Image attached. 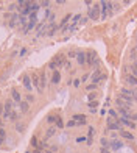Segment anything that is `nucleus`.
<instances>
[{"mask_svg":"<svg viewBox=\"0 0 137 153\" xmlns=\"http://www.w3.org/2000/svg\"><path fill=\"white\" fill-rule=\"evenodd\" d=\"M100 144H101L103 149H108V147H109V141L106 139V138H101V139H100Z\"/></svg>","mask_w":137,"mask_h":153,"instance_id":"18","label":"nucleus"},{"mask_svg":"<svg viewBox=\"0 0 137 153\" xmlns=\"http://www.w3.org/2000/svg\"><path fill=\"white\" fill-rule=\"evenodd\" d=\"M87 78H89V75L86 74V75H84V76H83V78H81V81H87Z\"/></svg>","mask_w":137,"mask_h":153,"instance_id":"36","label":"nucleus"},{"mask_svg":"<svg viewBox=\"0 0 137 153\" xmlns=\"http://www.w3.org/2000/svg\"><path fill=\"white\" fill-rule=\"evenodd\" d=\"M129 120H137V113H131V116H129Z\"/></svg>","mask_w":137,"mask_h":153,"instance_id":"26","label":"nucleus"},{"mask_svg":"<svg viewBox=\"0 0 137 153\" xmlns=\"http://www.w3.org/2000/svg\"><path fill=\"white\" fill-rule=\"evenodd\" d=\"M75 125H76V123H75V122H73V120H70V122H69V123H67V127H75Z\"/></svg>","mask_w":137,"mask_h":153,"instance_id":"31","label":"nucleus"},{"mask_svg":"<svg viewBox=\"0 0 137 153\" xmlns=\"http://www.w3.org/2000/svg\"><path fill=\"white\" fill-rule=\"evenodd\" d=\"M86 142H87V145H92V138H87Z\"/></svg>","mask_w":137,"mask_h":153,"instance_id":"32","label":"nucleus"},{"mask_svg":"<svg viewBox=\"0 0 137 153\" xmlns=\"http://www.w3.org/2000/svg\"><path fill=\"white\" fill-rule=\"evenodd\" d=\"M125 83H128L129 86H137V76H134L133 74H126L125 75Z\"/></svg>","mask_w":137,"mask_h":153,"instance_id":"3","label":"nucleus"},{"mask_svg":"<svg viewBox=\"0 0 137 153\" xmlns=\"http://www.w3.org/2000/svg\"><path fill=\"white\" fill-rule=\"evenodd\" d=\"M69 56H70V58H75L76 53H75V52H69Z\"/></svg>","mask_w":137,"mask_h":153,"instance_id":"33","label":"nucleus"},{"mask_svg":"<svg viewBox=\"0 0 137 153\" xmlns=\"http://www.w3.org/2000/svg\"><path fill=\"white\" fill-rule=\"evenodd\" d=\"M16 6H17V5H16V3H13V5H11V6H9V9L13 11V9H16Z\"/></svg>","mask_w":137,"mask_h":153,"instance_id":"39","label":"nucleus"},{"mask_svg":"<svg viewBox=\"0 0 137 153\" xmlns=\"http://www.w3.org/2000/svg\"><path fill=\"white\" fill-rule=\"evenodd\" d=\"M100 152H101V153H109V150H108V149H103V147L100 149Z\"/></svg>","mask_w":137,"mask_h":153,"instance_id":"34","label":"nucleus"},{"mask_svg":"<svg viewBox=\"0 0 137 153\" xmlns=\"http://www.w3.org/2000/svg\"><path fill=\"white\" fill-rule=\"evenodd\" d=\"M109 147L114 152H117V150H120L122 147H123V144H122V141H117V139H112L111 142H109Z\"/></svg>","mask_w":137,"mask_h":153,"instance_id":"6","label":"nucleus"},{"mask_svg":"<svg viewBox=\"0 0 137 153\" xmlns=\"http://www.w3.org/2000/svg\"><path fill=\"white\" fill-rule=\"evenodd\" d=\"M19 106H20V111H22V113H28L30 105H28L27 102H20V103H19Z\"/></svg>","mask_w":137,"mask_h":153,"instance_id":"15","label":"nucleus"},{"mask_svg":"<svg viewBox=\"0 0 137 153\" xmlns=\"http://www.w3.org/2000/svg\"><path fill=\"white\" fill-rule=\"evenodd\" d=\"M59 80H61V74H59V70H55V72H53V76H51V83L58 84Z\"/></svg>","mask_w":137,"mask_h":153,"instance_id":"13","label":"nucleus"},{"mask_svg":"<svg viewBox=\"0 0 137 153\" xmlns=\"http://www.w3.org/2000/svg\"><path fill=\"white\" fill-rule=\"evenodd\" d=\"M23 86H25L27 89H31V87H33L31 80H30V75H25V76H23Z\"/></svg>","mask_w":137,"mask_h":153,"instance_id":"14","label":"nucleus"},{"mask_svg":"<svg viewBox=\"0 0 137 153\" xmlns=\"http://www.w3.org/2000/svg\"><path fill=\"white\" fill-rule=\"evenodd\" d=\"M39 80H41V87H42V91H44L45 87H47V84H48V83H47V76H45L44 72L39 74Z\"/></svg>","mask_w":137,"mask_h":153,"instance_id":"11","label":"nucleus"},{"mask_svg":"<svg viewBox=\"0 0 137 153\" xmlns=\"http://www.w3.org/2000/svg\"><path fill=\"white\" fill-rule=\"evenodd\" d=\"M76 63L81 64V66L87 63V55L84 53V52H78V53H76Z\"/></svg>","mask_w":137,"mask_h":153,"instance_id":"5","label":"nucleus"},{"mask_svg":"<svg viewBox=\"0 0 137 153\" xmlns=\"http://www.w3.org/2000/svg\"><path fill=\"white\" fill-rule=\"evenodd\" d=\"M95 97H97V94H93V92H92V94H89V97H87V98H89V102H93Z\"/></svg>","mask_w":137,"mask_h":153,"instance_id":"25","label":"nucleus"},{"mask_svg":"<svg viewBox=\"0 0 137 153\" xmlns=\"http://www.w3.org/2000/svg\"><path fill=\"white\" fill-rule=\"evenodd\" d=\"M33 86L36 87L39 92H42V87H41V80H39V75H38V74L33 75Z\"/></svg>","mask_w":137,"mask_h":153,"instance_id":"9","label":"nucleus"},{"mask_svg":"<svg viewBox=\"0 0 137 153\" xmlns=\"http://www.w3.org/2000/svg\"><path fill=\"white\" fill-rule=\"evenodd\" d=\"M27 100H28V102H33V100H34V97L31 95V94H28V95H27Z\"/></svg>","mask_w":137,"mask_h":153,"instance_id":"28","label":"nucleus"},{"mask_svg":"<svg viewBox=\"0 0 137 153\" xmlns=\"http://www.w3.org/2000/svg\"><path fill=\"white\" fill-rule=\"evenodd\" d=\"M87 131H89V133H87V134H89V138H92L93 134H95V128L89 125V127H87Z\"/></svg>","mask_w":137,"mask_h":153,"instance_id":"20","label":"nucleus"},{"mask_svg":"<svg viewBox=\"0 0 137 153\" xmlns=\"http://www.w3.org/2000/svg\"><path fill=\"white\" fill-rule=\"evenodd\" d=\"M122 92V95H128V97H133L136 102H137V94L134 92V91H131V89H128V87H123V89L120 91Z\"/></svg>","mask_w":137,"mask_h":153,"instance_id":"8","label":"nucleus"},{"mask_svg":"<svg viewBox=\"0 0 137 153\" xmlns=\"http://www.w3.org/2000/svg\"><path fill=\"white\" fill-rule=\"evenodd\" d=\"M56 125H58L59 128H62V127H64V122H62L61 117H58V119H56Z\"/></svg>","mask_w":137,"mask_h":153,"instance_id":"24","label":"nucleus"},{"mask_svg":"<svg viewBox=\"0 0 137 153\" xmlns=\"http://www.w3.org/2000/svg\"><path fill=\"white\" fill-rule=\"evenodd\" d=\"M95 87H97V84H93V83H92V84H89V86L86 87V89H87V91H93Z\"/></svg>","mask_w":137,"mask_h":153,"instance_id":"27","label":"nucleus"},{"mask_svg":"<svg viewBox=\"0 0 137 153\" xmlns=\"http://www.w3.org/2000/svg\"><path fill=\"white\" fill-rule=\"evenodd\" d=\"M100 11H101L100 5H93V6L89 8V11H87V17H89V19H92V20H97L98 17H100Z\"/></svg>","mask_w":137,"mask_h":153,"instance_id":"1","label":"nucleus"},{"mask_svg":"<svg viewBox=\"0 0 137 153\" xmlns=\"http://www.w3.org/2000/svg\"><path fill=\"white\" fill-rule=\"evenodd\" d=\"M55 133H56V128H55V127H51V128H48V130L45 131V138H51V136H55Z\"/></svg>","mask_w":137,"mask_h":153,"instance_id":"17","label":"nucleus"},{"mask_svg":"<svg viewBox=\"0 0 137 153\" xmlns=\"http://www.w3.org/2000/svg\"><path fill=\"white\" fill-rule=\"evenodd\" d=\"M109 116H111V119H118V116H117V111H114V109H109Z\"/></svg>","mask_w":137,"mask_h":153,"instance_id":"19","label":"nucleus"},{"mask_svg":"<svg viewBox=\"0 0 137 153\" xmlns=\"http://www.w3.org/2000/svg\"><path fill=\"white\" fill-rule=\"evenodd\" d=\"M133 52H134V53H137V45L134 47V50H133Z\"/></svg>","mask_w":137,"mask_h":153,"instance_id":"42","label":"nucleus"},{"mask_svg":"<svg viewBox=\"0 0 137 153\" xmlns=\"http://www.w3.org/2000/svg\"><path fill=\"white\" fill-rule=\"evenodd\" d=\"M56 3H58V5H64L65 2H64V0H56Z\"/></svg>","mask_w":137,"mask_h":153,"instance_id":"38","label":"nucleus"},{"mask_svg":"<svg viewBox=\"0 0 137 153\" xmlns=\"http://www.w3.org/2000/svg\"><path fill=\"white\" fill-rule=\"evenodd\" d=\"M120 123L117 120H112V119H108V130H120Z\"/></svg>","mask_w":137,"mask_h":153,"instance_id":"7","label":"nucleus"},{"mask_svg":"<svg viewBox=\"0 0 137 153\" xmlns=\"http://www.w3.org/2000/svg\"><path fill=\"white\" fill-rule=\"evenodd\" d=\"M48 67H50V69H56L58 66H56V64H55V63H53V61H51V63L48 64Z\"/></svg>","mask_w":137,"mask_h":153,"instance_id":"29","label":"nucleus"},{"mask_svg":"<svg viewBox=\"0 0 137 153\" xmlns=\"http://www.w3.org/2000/svg\"><path fill=\"white\" fill-rule=\"evenodd\" d=\"M22 128H23V127H22V123H17V130L22 131Z\"/></svg>","mask_w":137,"mask_h":153,"instance_id":"37","label":"nucleus"},{"mask_svg":"<svg viewBox=\"0 0 137 153\" xmlns=\"http://www.w3.org/2000/svg\"><path fill=\"white\" fill-rule=\"evenodd\" d=\"M72 120L76 123V125H86V120H87V117L84 116V114H75L73 117H72Z\"/></svg>","mask_w":137,"mask_h":153,"instance_id":"2","label":"nucleus"},{"mask_svg":"<svg viewBox=\"0 0 137 153\" xmlns=\"http://www.w3.org/2000/svg\"><path fill=\"white\" fill-rule=\"evenodd\" d=\"M117 122L120 123V125H126V127H129V128H133V130L137 127V125H136V122H131L129 119H123V117H118Z\"/></svg>","mask_w":137,"mask_h":153,"instance_id":"4","label":"nucleus"},{"mask_svg":"<svg viewBox=\"0 0 137 153\" xmlns=\"http://www.w3.org/2000/svg\"><path fill=\"white\" fill-rule=\"evenodd\" d=\"M0 125H2V120H0Z\"/></svg>","mask_w":137,"mask_h":153,"instance_id":"43","label":"nucleus"},{"mask_svg":"<svg viewBox=\"0 0 137 153\" xmlns=\"http://www.w3.org/2000/svg\"><path fill=\"white\" fill-rule=\"evenodd\" d=\"M3 111H5V109H3V106H2V105H0V114H2Z\"/></svg>","mask_w":137,"mask_h":153,"instance_id":"41","label":"nucleus"},{"mask_svg":"<svg viewBox=\"0 0 137 153\" xmlns=\"http://www.w3.org/2000/svg\"><path fill=\"white\" fill-rule=\"evenodd\" d=\"M5 134H6V131L3 130V128H0V144H3V139H5Z\"/></svg>","mask_w":137,"mask_h":153,"instance_id":"22","label":"nucleus"},{"mask_svg":"<svg viewBox=\"0 0 137 153\" xmlns=\"http://www.w3.org/2000/svg\"><path fill=\"white\" fill-rule=\"evenodd\" d=\"M120 134H122V138L128 139V141H134V139H136V138H134V134H133V133H129V131H126V130H122Z\"/></svg>","mask_w":137,"mask_h":153,"instance_id":"12","label":"nucleus"},{"mask_svg":"<svg viewBox=\"0 0 137 153\" xmlns=\"http://www.w3.org/2000/svg\"><path fill=\"white\" fill-rule=\"evenodd\" d=\"M133 66H134V69H137V60H134V61H133Z\"/></svg>","mask_w":137,"mask_h":153,"instance_id":"40","label":"nucleus"},{"mask_svg":"<svg viewBox=\"0 0 137 153\" xmlns=\"http://www.w3.org/2000/svg\"><path fill=\"white\" fill-rule=\"evenodd\" d=\"M87 64H91V66H97L98 64V58L95 53H91V56H87Z\"/></svg>","mask_w":137,"mask_h":153,"instance_id":"10","label":"nucleus"},{"mask_svg":"<svg viewBox=\"0 0 137 153\" xmlns=\"http://www.w3.org/2000/svg\"><path fill=\"white\" fill-rule=\"evenodd\" d=\"M11 95H13V100H14V102H22V100H20V94L19 92H17L16 89H13V92H11Z\"/></svg>","mask_w":137,"mask_h":153,"instance_id":"16","label":"nucleus"},{"mask_svg":"<svg viewBox=\"0 0 137 153\" xmlns=\"http://www.w3.org/2000/svg\"><path fill=\"white\" fill-rule=\"evenodd\" d=\"M72 19H73V20H72V25L75 27L76 23H78V20L81 19V16H80V14H76V16H73V17H72Z\"/></svg>","mask_w":137,"mask_h":153,"instance_id":"21","label":"nucleus"},{"mask_svg":"<svg viewBox=\"0 0 137 153\" xmlns=\"http://www.w3.org/2000/svg\"><path fill=\"white\" fill-rule=\"evenodd\" d=\"M56 119H58V116H48V117H47V122L53 123V122H56Z\"/></svg>","mask_w":137,"mask_h":153,"instance_id":"23","label":"nucleus"},{"mask_svg":"<svg viewBox=\"0 0 137 153\" xmlns=\"http://www.w3.org/2000/svg\"><path fill=\"white\" fill-rule=\"evenodd\" d=\"M80 83H81L80 80H75V83H73V84H75V87H78V86H80Z\"/></svg>","mask_w":137,"mask_h":153,"instance_id":"35","label":"nucleus"},{"mask_svg":"<svg viewBox=\"0 0 137 153\" xmlns=\"http://www.w3.org/2000/svg\"><path fill=\"white\" fill-rule=\"evenodd\" d=\"M41 6H50V2H41Z\"/></svg>","mask_w":137,"mask_h":153,"instance_id":"30","label":"nucleus"}]
</instances>
